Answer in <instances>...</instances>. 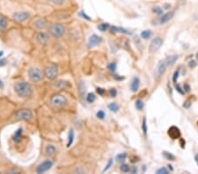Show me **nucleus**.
<instances>
[{
  "mask_svg": "<svg viewBox=\"0 0 198 174\" xmlns=\"http://www.w3.org/2000/svg\"><path fill=\"white\" fill-rule=\"evenodd\" d=\"M111 29L113 32H115V33H124V34H131L129 31H127L124 28H122V27H115V26H112L111 27Z\"/></svg>",
  "mask_w": 198,
  "mask_h": 174,
  "instance_id": "obj_19",
  "label": "nucleus"
},
{
  "mask_svg": "<svg viewBox=\"0 0 198 174\" xmlns=\"http://www.w3.org/2000/svg\"><path fill=\"white\" fill-rule=\"evenodd\" d=\"M50 2H51L54 5H61L64 3L65 0H49Z\"/></svg>",
  "mask_w": 198,
  "mask_h": 174,
  "instance_id": "obj_39",
  "label": "nucleus"
},
{
  "mask_svg": "<svg viewBox=\"0 0 198 174\" xmlns=\"http://www.w3.org/2000/svg\"><path fill=\"white\" fill-rule=\"evenodd\" d=\"M7 24H8V22H7L6 18L0 14V31L1 32L5 31L6 27H7Z\"/></svg>",
  "mask_w": 198,
  "mask_h": 174,
  "instance_id": "obj_18",
  "label": "nucleus"
},
{
  "mask_svg": "<svg viewBox=\"0 0 198 174\" xmlns=\"http://www.w3.org/2000/svg\"><path fill=\"white\" fill-rule=\"evenodd\" d=\"M167 67H168V64H167L166 59L159 61V62L157 65L156 69H155V71H154V78L156 79H159L161 78V76L166 72Z\"/></svg>",
  "mask_w": 198,
  "mask_h": 174,
  "instance_id": "obj_6",
  "label": "nucleus"
},
{
  "mask_svg": "<svg viewBox=\"0 0 198 174\" xmlns=\"http://www.w3.org/2000/svg\"><path fill=\"white\" fill-rule=\"evenodd\" d=\"M152 11H153L154 13H156L157 15H162V14H163V10H162L160 7H158V6L154 7V8L152 9Z\"/></svg>",
  "mask_w": 198,
  "mask_h": 174,
  "instance_id": "obj_36",
  "label": "nucleus"
},
{
  "mask_svg": "<svg viewBox=\"0 0 198 174\" xmlns=\"http://www.w3.org/2000/svg\"><path fill=\"white\" fill-rule=\"evenodd\" d=\"M55 86H56V87H58V88H60V89H63V88H65V87H67V86H70V84L66 82V81L59 80V81H57L56 83H55Z\"/></svg>",
  "mask_w": 198,
  "mask_h": 174,
  "instance_id": "obj_22",
  "label": "nucleus"
},
{
  "mask_svg": "<svg viewBox=\"0 0 198 174\" xmlns=\"http://www.w3.org/2000/svg\"><path fill=\"white\" fill-rule=\"evenodd\" d=\"M139 85H140V80L138 78H134L132 82H131V84H130V90L131 92H136L138 91L139 89Z\"/></svg>",
  "mask_w": 198,
  "mask_h": 174,
  "instance_id": "obj_17",
  "label": "nucleus"
},
{
  "mask_svg": "<svg viewBox=\"0 0 198 174\" xmlns=\"http://www.w3.org/2000/svg\"><path fill=\"white\" fill-rule=\"evenodd\" d=\"M33 118V113L29 109H21L15 113L16 121H30Z\"/></svg>",
  "mask_w": 198,
  "mask_h": 174,
  "instance_id": "obj_5",
  "label": "nucleus"
},
{
  "mask_svg": "<svg viewBox=\"0 0 198 174\" xmlns=\"http://www.w3.org/2000/svg\"><path fill=\"white\" fill-rule=\"evenodd\" d=\"M129 172H131L132 173H136V167H133L132 170H129Z\"/></svg>",
  "mask_w": 198,
  "mask_h": 174,
  "instance_id": "obj_50",
  "label": "nucleus"
},
{
  "mask_svg": "<svg viewBox=\"0 0 198 174\" xmlns=\"http://www.w3.org/2000/svg\"><path fill=\"white\" fill-rule=\"evenodd\" d=\"M28 78L32 82L39 83L41 82L43 78V74L39 68L32 67L28 70Z\"/></svg>",
  "mask_w": 198,
  "mask_h": 174,
  "instance_id": "obj_4",
  "label": "nucleus"
},
{
  "mask_svg": "<svg viewBox=\"0 0 198 174\" xmlns=\"http://www.w3.org/2000/svg\"><path fill=\"white\" fill-rule=\"evenodd\" d=\"M34 26L38 29H44L47 27L48 23H47V21L44 19H38L34 22Z\"/></svg>",
  "mask_w": 198,
  "mask_h": 174,
  "instance_id": "obj_15",
  "label": "nucleus"
},
{
  "mask_svg": "<svg viewBox=\"0 0 198 174\" xmlns=\"http://www.w3.org/2000/svg\"><path fill=\"white\" fill-rule=\"evenodd\" d=\"M36 40L41 45H46L49 41V34L45 32H39L36 35Z\"/></svg>",
  "mask_w": 198,
  "mask_h": 174,
  "instance_id": "obj_13",
  "label": "nucleus"
},
{
  "mask_svg": "<svg viewBox=\"0 0 198 174\" xmlns=\"http://www.w3.org/2000/svg\"><path fill=\"white\" fill-rule=\"evenodd\" d=\"M174 15V11H168L166 14H162L161 18L159 19V24H161V25L166 24L167 22H168L170 20L173 19Z\"/></svg>",
  "mask_w": 198,
  "mask_h": 174,
  "instance_id": "obj_14",
  "label": "nucleus"
},
{
  "mask_svg": "<svg viewBox=\"0 0 198 174\" xmlns=\"http://www.w3.org/2000/svg\"><path fill=\"white\" fill-rule=\"evenodd\" d=\"M108 109H109L111 112L116 113V112H118V110H119V106L115 102L110 103V104L108 105Z\"/></svg>",
  "mask_w": 198,
  "mask_h": 174,
  "instance_id": "obj_24",
  "label": "nucleus"
},
{
  "mask_svg": "<svg viewBox=\"0 0 198 174\" xmlns=\"http://www.w3.org/2000/svg\"><path fill=\"white\" fill-rule=\"evenodd\" d=\"M66 103H67L66 98L61 94H56V95L52 96L50 99V105L56 109L63 108V106L66 105Z\"/></svg>",
  "mask_w": 198,
  "mask_h": 174,
  "instance_id": "obj_3",
  "label": "nucleus"
},
{
  "mask_svg": "<svg viewBox=\"0 0 198 174\" xmlns=\"http://www.w3.org/2000/svg\"><path fill=\"white\" fill-rule=\"evenodd\" d=\"M101 37L97 35V34H93L89 40H88V43H87V47L88 48H94V47H96L97 45H99L101 42Z\"/></svg>",
  "mask_w": 198,
  "mask_h": 174,
  "instance_id": "obj_12",
  "label": "nucleus"
},
{
  "mask_svg": "<svg viewBox=\"0 0 198 174\" xmlns=\"http://www.w3.org/2000/svg\"><path fill=\"white\" fill-rule=\"evenodd\" d=\"M167 134L170 136V138H172L173 140H176L180 137V131L179 128L175 127V126L170 127L168 131H167Z\"/></svg>",
  "mask_w": 198,
  "mask_h": 174,
  "instance_id": "obj_11",
  "label": "nucleus"
},
{
  "mask_svg": "<svg viewBox=\"0 0 198 174\" xmlns=\"http://www.w3.org/2000/svg\"><path fill=\"white\" fill-rule=\"evenodd\" d=\"M22 134H23V129L21 128H18L15 131V133L13 134V136H12V140H13L14 143L19 144L21 142V138H22Z\"/></svg>",
  "mask_w": 198,
  "mask_h": 174,
  "instance_id": "obj_16",
  "label": "nucleus"
},
{
  "mask_svg": "<svg viewBox=\"0 0 198 174\" xmlns=\"http://www.w3.org/2000/svg\"><path fill=\"white\" fill-rule=\"evenodd\" d=\"M5 59H3V60H0V66H4L5 64Z\"/></svg>",
  "mask_w": 198,
  "mask_h": 174,
  "instance_id": "obj_49",
  "label": "nucleus"
},
{
  "mask_svg": "<svg viewBox=\"0 0 198 174\" xmlns=\"http://www.w3.org/2000/svg\"><path fill=\"white\" fill-rule=\"evenodd\" d=\"M29 17H30V14L27 11H16L12 15L13 20L19 23L25 22Z\"/></svg>",
  "mask_w": 198,
  "mask_h": 174,
  "instance_id": "obj_9",
  "label": "nucleus"
},
{
  "mask_svg": "<svg viewBox=\"0 0 198 174\" xmlns=\"http://www.w3.org/2000/svg\"><path fill=\"white\" fill-rule=\"evenodd\" d=\"M3 55V52H0V55Z\"/></svg>",
  "mask_w": 198,
  "mask_h": 174,
  "instance_id": "obj_55",
  "label": "nucleus"
},
{
  "mask_svg": "<svg viewBox=\"0 0 198 174\" xmlns=\"http://www.w3.org/2000/svg\"><path fill=\"white\" fill-rule=\"evenodd\" d=\"M46 154L50 157L56 154V148L53 145H48L46 148Z\"/></svg>",
  "mask_w": 198,
  "mask_h": 174,
  "instance_id": "obj_21",
  "label": "nucleus"
},
{
  "mask_svg": "<svg viewBox=\"0 0 198 174\" xmlns=\"http://www.w3.org/2000/svg\"><path fill=\"white\" fill-rule=\"evenodd\" d=\"M142 128H143V131H144L145 135H146V134H147V127H146V119L145 118H144V120H143Z\"/></svg>",
  "mask_w": 198,
  "mask_h": 174,
  "instance_id": "obj_40",
  "label": "nucleus"
},
{
  "mask_svg": "<svg viewBox=\"0 0 198 174\" xmlns=\"http://www.w3.org/2000/svg\"><path fill=\"white\" fill-rule=\"evenodd\" d=\"M94 100H95V95H94V93H92V92L88 93L87 96H86V101L88 103H93Z\"/></svg>",
  "mask_w": 198,
  "mask_h": 174,
  "instance_id": "obj_29",
  "label": "nucleus"
},
{
  "mask_svg": "<svg viewBox=\"0 0 198 174\" xmlns=\"http://www.w3.org/2000/svg\"><path fill=\"white\" fill-rule=\"evenodd\" d=\"M113 165V159H109L108 160V163H107V164L105 166V168L103 169V172H107V170H109L110 168H111V166Z\"/></svg>",
  "mask_w": 198,
  "mask_h": 174,
  "instance_id": "obj_37",
  "label": "nucleus"
},
{
  "mask_svg": "<svg viewBox=\"0 0 198 174\" xmlns=\"http://www.w3.org/2000/svg\"><path fill=\"white\" fill-rule=\"evenodd\" d=\"M180 144H181V145H180V146H181V148H184V147H185V145H184V144H185V141H184V140L180 139Z\"/></svg>",
  "mask_w": 198,
  "mask_h": 174,
  "instance_id": "obj_47",
  "label": "nucleus"
},
{
  "mask_svg": "<svg viewBox=\"0 0 198 174\" xmlns=\"http://www.w3.org/2000/svg\"><path fill=\"white\" fill-rule=\"evenodd\" d=\"M80 16H82L83 18H85V20H87V21H91L90 17H89V16H87V15L85 13V11H80Z\"/></svg>",
  "mask_w": 198,
  "mask_h": 174,
  "instance_id": "obj_43",
  "label": "nucleus"
},
{
  "mask_svg": "<svg viewBox=\"0 0 198 174\" xmlns=\"http://www.w3.org/2000/svg\"><path fill=\"white\" fill-rule=\"evenodd\" d=\"M50 34L55 39H59L64 34L65 28L62 24H53L49 28Z\"/></svg>",
  "mask_w": 198,
  "mask_h": 174,
  "instance_id": "obj_2",
  "label": "nucleus"
},
{
  "mask_svg": "<svg viewBox=\"0 0 198 174\" xmlns=\"http://www.w3.org/2000/svg\"><path fill=\"white\" fill-rule=\"evenodd\" d=\"M196 65V61H194V60H192V61H190L188 62V66L190 68H195Z\"/></svg>",
  "mask_w": 198,
  "mask_h": 174,
  "instance_id": "obj_44",
  "label": "nucleus"
},
{
  "mask_svg": "<svg viewBox=\"0 0 198 174\" xmlns=\"http://www.w3.org/2000/svg\"><path fill=\"white\" fill-rule=\"evenodd\" d=\"M190 106H191V102L188 101V100L185 101V103H183V107H184V108H189Z\"/></svg>",
  "mask_w": 198,
  "mask_h": 174,
  "instance_id": "obj_45",
  "label": "nucleus"
},
{
  "mask_svg": "<svg viewBox=\"0 0 198 174\" xmlns=\"http://www.w3.org/2000/svg\"><path fill=\"white\" fill-rule=\"evenodd\" d=\"M2 88H4V84L0 80V89H2Z\"/></svg>",
  "mask_w": 198,
  "mask_h": 174,
  "instance_id": "obj_52",
  "label": "nucleus"
},
{
  "mask_svg": "<svg viewBox=\"0 0 198 174\" xmlns=\"http://www.w3.org/2000/svg\"><path fill=\"white\" fill-rule=\"evenodd\" d=\"M195 161H196V163L198 165V153L196 155V157H195Z\"/></svg>",
  "mask_w": 198,
  "mask_h": 174,
  "instance_id": "obj_51",
  "label": "nucleus"
},
{
  "mask_svg": "<svg viewBox=\"0 0 198 174\" xmlns=\"http://www.w3.org/2000/svg\"><path fill=\"white\" fill-rule=\"evenodd\" d=\"M178 56L177 55H169L168 57H167V62L168 64V66H171L174 63V62L177 60Z\"/></svg>",
  "mask_w": 198,
  "mask_h": 174,
  "instance_id": "obj_23",
  "label": "nucleus"
},
{
  "mask_svg": "<svg viewBox=\"0 0 198 174\" xmlns=\"http://www.w3.org/2000/svg\"><path fill=\"white\" fill-rule=\"evenodd\" d=\"M120 170H121V172H129V170H130V168H129V166L128 164H123L121 165Z\"/></svg>",
  "mask_w": 198,
  "mask_h": 174,
  "instance_id": "obj_31",
  "label": "nucleus"
},
{
  "mask_svg": "<svg viewBox=\"0 0 198 174\" xmlns=\"http://www.w3.org/2000/svg\"><path fill=\"white\" fill-rule=\"evenodd\" d=\"M74 137H75V133H74V130H73L72 128V129H70L69 135H68V143H67V147H70V146H71V145L73 144Z\"/></svg>",
  "mask_w": 198,
  "mask_h": 174,
  "instance_id": "obj_20",
  "label": "nucleus"
},
{
  "mask_svg": "<svg viewBox=\"0 0 198 174\" xmlns=\"http://www.w3.org/2000/svg\"><path fill=\"white\" fill-rule=\"evenodd\" d=\"M163 156L165 157V158L167 160H170V161H174L175 159L174 156L173 154H171L170 152H167V151H164L163 152Z\"/></svg>",
  "mask_w": 198,
  "mask_h": 174,
  "instance_id": "obj_26",
  "label": "nucleus"
},
{
  "mask_svg": "<svg viewBox=\"0 0 198 174\" xmlns=\"http://www.w3.org/2000/svg\"><path fill=\"white\" fill-rule=\"evenodd\" d=\"M107 68L110 71L115 72V70H116V63L115 62H111L107 65Z\"/></svg>",
  "mask_w": 198,
  "mask_h": 174,
  "instance_id": "obj_35",
  "label": "nucleus"
},
{
  "mask_svg": "<svg viewBox=\"0 0 198 174\" xmlns=\"http://www.w3.org/2000/svg\"><path fill=\"white\" fill-rule=\"evenodd\" d=\"M96 116H97L98 119H100V120H103L105 118L104 111H102V110H99V111L97 112V113H96Z\"/></svg>",
  "mask_w": 198,
  "mask_h": 174,
  "instance_id": "obj_34",
  "label": "nucleus"
},
{
  "mask_svg": "<svg viewBox=\"0 0 198 174\" xmlns=\"http://www.w3.org/2000/svg\"><path fill=\"white\" fill-rule=\"evenodd\" d=\"M109 94H110V96L111 97H116V95H117V91H116V89L115 88H112V89H110L109 90Z\"/></svg>",
  "mask_w": 198,
  "mask_h": 174,
  "instance_id": "obj_41",
  "label": "nucleus"
},
{
  "mask_svg": "<svg viewBox=\"0 0 198 174\" xmlns=\"http://www.w3.org/2000/svg\"><path fill=\"white\" fill-rule=\"evenodd\" d=\"M96 92H97V93L99 94V95H103L105 93V90L103 89V88H101V87H98L97 89H96Z\"/></svg>",
  "mask_w": 198,
  "mask_h": 174,
  "instance_id": "obj_42",
  "label": "nucleus"
},
{
  "mask_svg": "<svg viewBox=\"0 0 198 174\" xmlns=\"http://www.w3.org/2000/svg\"><path fill=\"white\" fill-rule=\"evenodd\" d=\"M183 90H184L185 92H189V91H190V87H189V85H188V84H185L183 85Z\"/></svg>",
  "mask_w": 198,
  "mask_h": 174,
  "instance_id": "obj_46",
  "label": "nucleus"
},
{
  "mask_svg": "<svg viewBox=\"0 0 198 174\" xmlns=\"http://www.w3.org/2000/svg\"><path fill=\"white\" fill-rule=\"evenodd\" d=\"M179 73H180V69H178L174 73V77H173V81L174 84H176L178 80V78H179Z\"/></svg>",
  "mask_w": 198,
  "mask_h": 174,
  "instance_id": "obj_38",
  "label": "nucleus"
},
{
  "mask_svg": "<svg viewBox=\"0 0 198 174\" xmlns=\"http://www.w3.org/2000/svg\"><path fill=\"white\" fill-rule=\"evenodd\" d=\"M175 90H176L180 94H181V95H183V94L185 93V91L183 90V88H182L179 84H175Z\"/></svg>",
  "mask_w": 198,
  "mask_h": 174,
  "instance_id": "obj_33",
  "label": "nucleus"
},
{
  "mask_svg": "<svg viewBox=\"0 0 198 174\" xmlns=\"http://www.w3.org/2000/svg\"><path fill=\"white\" fill-rule=\"evenodd\" d=\"M164 7H165V8H166V9H168V8H169V7H170V5H168V4H166V5H165V6H164Z\"/></svg>",
  "mask_w": 198,
  "mask_h": 174,
  "instance_id": "obj_53",
  "label": "nucleus"
},
{
  "mask_svg": "<svg viewBox=\"0 0 198 174\" xmlns=\"http://www.w3.org/2000/svg\"><path fill=\"white\" fill-rule=\"evenodd\" d=\"M53 166V162L51 160H46L44 162H42V164H40L37 168H36V172L37 173H44L47 171H49Z\"/></svg>",
  "mask_w": 198,
  "mask_h": 174,
  "instance_id": "obj_10",
  "label": "nucleus"
},
{
  "mask_svg": "<svg viewBox=\"0 0 198 174\" xmlns=\"http://www.w3.org/2000/svg\"><path fill=\"white\" fill-rule=\"evenodd\" d=\"M108 27H109V25H108L107 23H102V24H101V25L98 26V29L100 31H101V32L107 31L108 29Z\"/></svg>",
  "mask_w": 198,
  "mask_h": 174,
  "instance_id": "obj_28",
  "label": "nucleus"
},
{
  "mask_svg": "<svg viewBox=\"0 0 198 174\" xmlns=\"http://www.w3.org/2000/svg\"><path fill=\"white\" fill-rule=\"evenodd\" d=\"M157 174H168L169 173V172H168V170H167V168H165V167H162V168H159V169H158L156 172Z\"/></svg>",
  "mask_w": 198,
  "mask_h": 174,
  "instance_id": "obj_32",
  "label": "nucleus"
},
{
  "mask_svg": "<svg viewBox=\"0 0 198 174\" xmlns=\"http://www.w3.org/2000/svg\"><path fill=\"white\" fill-rule=\"evenodd\" d=\"M114 77H115V78L116 80H123V78H121V77H118L117 75H114Z\"/></svg>",
  "mask_w": 198,
  "mask_h": 174,
  "instance_id": "obj_48",
  "label": "nucleus"
},
{
  "mask_svg": "<svg viewBox=\"0 0 198 174\" xmlns=\"http://www.w3.org/2000/svg\"><path fill=\"white\" fill-rule=\"evenodd\" d=\"M196 59H197V60H198V52H197V53H196Z\"/></svg>",
  "mask_w": 198,
  "mask_h": 174,
  "instance_id": "obj_54",
  "label": "nucleus"
},
{
  "mask_svg": "<svg viewBox=\"0 0 198 174\" xmlns=\"http://www.w3.org/2000/svg\"><path fill=\"white\" fill-rule=\"evenodd\" d=\"M14 91L21 98H28L33 93L32 86L27 82H17L14 84Z\"/></svg>",
  "mask_w": 198,
  "mask_h": 174,
  "instance_id": "obj_1",
  "label": "nucleus"
},
{
  "mask_svg": "<svg viewBox=\"0 0 198 174\" xmlns=\"http://www.w3.org/2000/svg\"><path fill=\"white\" fill-rule=\"evenodd\" d=\"M162 44H163V39L160 38V37H156L155 39H153L152 41L150 46H149V52L151 54L155 53V52H157L160 49Z\"/></svg>",
  "mask_w": 198,
  "mask_h": 174,
  "instance_id": "obj_8",
  "label": "nucleus"
},
{
  "mask_svg": "<svg viewBox=\"0 0 198 174\" xmlns=\"http://www.w3.org/2000/svg\"><path fill=\"white\" fill-rule=\"evenodd\" d=\"M126 157H127V154L121 153V154H119V155H117V157H116V159H117V161H119V162H123V161H124V160H125Z\"/></svg>",
  "mask_w": 198,
  "mask_h": 174,
  "instance_id": "obj_30",
  "label": "nucleus"
},
{
  "mask_svg": "<svg viewBox=\"0 0 198 174\" xmlns=\"http://www.w3.org/2000/svg\"><path fill=\"white\" fill-rule=\"evenodd\" d=\"M135 106H136V108L137 110H142V109L144 108L145 104L143 102V100H137L136 101Z\"/></svg>",
  "mask_w": 198,
  "mask_h": 174,
  "instance_id": "obj_27",
  "label": "nucleus"
},
{
  "mask_svg": "<svg viewBox=\"0 0 198 174\" xmlns=\"http://www.w3.org/2000/svg\"><path fill=\"white\" fill-rule=\"evenodd\" d=\"M152 36V31L150 30H145L141 33V37L145 40L149 39L150 37Z\"/></svg>",
  "mask_w": 198,
  "mask_h": 174,
  "instance_id": "obj_25",
  "label": "nucleus"
},
{
  "mask_svg": "<svg viewBox=\"0 0 198 174\" xmlns=\"http://www.w3.org/2000/svg\"><path fill=\"white\" fill-rule=\"evenodd\" d=\"M44 75L45 77L50 79V80H53L55 79L57 75H58V68L55 65H50L48 67L45 68L44 70Z\"/></svg>",
  "mask_w": 198,
  "mask_h": 174,
  "instance_id": "obj_7",
  "label": "nucleus"
}]
</instances>
